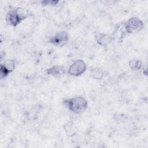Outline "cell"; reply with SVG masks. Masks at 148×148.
Instances as JSON below:
<instances>
[{"instance_id": "6da1fadb", "label": "cell", "mask_w": 148, "mask_h": 148, "mask_svg": "<svg viewBox=\"0 0 148 148\" xmlns=\"http://www.w3.org/2000/svg\"><path fill=\"white\" fill-rule=\"evenodd\" d=\"M63 103L69 110L76 114H80L84 112L88 108L87 100L82 97L68 98L65 99Z\"/></svg>"}, {"instance_id": "7a4b0ae2", "label": "cell", "mask_w": 148, "mask_h": 148, "mask_svg": "<svg viewBox=\"0 0 148 148\" xmlns=\"http://www.w3.org/2000/svg\"><path fill=\"white\" fill-rule=\"evenodd\" d=\"M28 16L29 12L27 9L19 7L9 11L6 15V20L10 25L16 27Z\"/></svg>"}, {"instance_id": "3957f363", "label": "cell", "mask_w": 148, "mask_h": 148, "mask_svg": "<svg viewBox=\"0 0 148 148\" xmlns=\"http://www.w3.org/2000/svg\"><path fill=\"white\" fill-rule=\"evenodd\" d=\"M143 28V23L141 20L136 17H131L125 23V29L128 34H135L140 32Z\"/></svg>"}, {"instance_id": "277c9868", "label": "cell", "mask_w": 148, "mask_h": 148, "mask_svg": "<svg viewBox=\"0 0 148 148\" xmlns=\"http://www.w3.org/2000/svg\"><path fill=\"white\" fill-rule=\"evenodd\" d=\"M87 65L82 60H75L69 67L68 73L73 76H79L82 75L86 70Z\"/></svg>"}, {"instance_id": "5b68a950", "label": "cell", "mask_w": 148, "mask_h": 148, "mask_svg": "<svg viewBox=\"0 0 148 148\" xmlns=\"http://www.w3.org/2000/svg\"><path fill=\"white\" fill-rule=\"evenodd\" d=\"M68 40L69 35L68 32L65 31H62L57 32L50 39L49 42L56 46L62 47L66 44Z\"/></svg>"}, {"instance_id": "8992f818", "label": "cell", "mask_w": 148, "mask_h": 148, "mask_svg": "<svg viewBox=\"0 0 148 148\" xmlns=\"http://www.w3.org/2000/svg\"><path fill=\"white\" fill-rule=\"evenodd\" d=\"M46 72L48 75H51L55 78L61 79L64 76L65 70L64 67L62 65H54L48 68Z\"/></svg>"}, {"instance_id": "52a82bcc", "label": "cell", "mask_w": 148, "mask_h": 148, "mask_svg": "<svg viewBox=\"0 0 148 148\" xmlns=\"http://www.w3.org/2000/svg\"><path fill=\"white\" fill-rule=\"evenodd\" d=\"M95 40L98 45L102 46H106L111 42L112 38L108 34L98 33L95 35Z\"/></svg>"}, {"instance_id": "ba28073f", "label": "cell", "mask_w": 148, "mask_h": 148, "mask_svg": "<svg viewBox=\"0 0 148 148\" xmlns=\"http://www.w3.org/2000/svg\"><path fill=\"white\" fill-rule=\"evenodd\" d=\"M66 134L69 136H73L77 132V128L72 122H68L64 127Z\"/></svg>"}, {"instance_id": "9c48e42d", "label": "cell", "mask_w": 148, "mask_h": 148, "mask_svg": "<svg viewBox=\"0 0 148 148\" xmlns=\"http://www.w3.org/2000/svg\"><path fill=\"white\" fill-rule=\"evenodd\" d=\"M91 76L96 79H102L103 77V72L102 69L99 68H95L91 69Z\"/></svg>"}, {"instance_id": "30bf717a", "label": "cell", "mask_w": 148, "mask_h": 148, "mask_svg": "<svg viewBox=\"0 0 148 148\" xmlns=\"http://www.w3.org/2000/svg\"><path fill=\"white\" fill-rule=\"evenodd\" d=\"M129 66L132 70H139L142 66V62L139 60H131L129 62Z\"/></svg>"}, {"instance_id": "8fae6325", "label": "cell", "mask_w": 148, "mask_h": 148, "mask_svg": "<svg viewBox=\"0 0 148 148\" xmlns=\"http://www.w3.org/2000/svg\"><path fill=\"white\" fill-rule=\"evenodd\" d=\"M5 68L10 72L11 73L13 72L15 68V62L14 60H8L4 62V64H2Z\"/></svg>"}, {"instance_id": "7c38bea8", "label": "cell", "mask_w": 148, "mask_h": 148, "mask_svg": "<svg viewBox=\"0 0 148 148\" xmlns=\"http://www.w3.org/2000/svg\"><path fill=\"white\" fill-rule=\"evenodd\" d=\"M59 2L57 0H44L41 2V4L45 6H54Z\"/></svg>"}]
</instances>
